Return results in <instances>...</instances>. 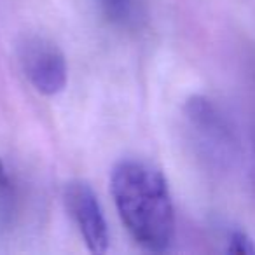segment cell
<instances>
[{
	"label": "cell",
	"instance_id": "obj_6",
	"mask_svg": "<svg viewBox=\"0 0 255 255\" xmlns=\"http://www.w3.org/2000/svg\"><path fill=\"white\" fill-rule=\"evenodd\" d=\"M112 19H126L131 11V0H100Z\"/></svg>",
	"mask_w": 255,
	"mask_h": 255
},
{
	"label": "cell",
	"instance_id": "obj_5",
	"mask_svg": "<svg viewBox=\"0 0 255 255\" xmlns=\"http://www.w3.org/2000/svg\"><path fill=\"white\" fill-rule=\"evenodd\" d=\"M227 252L240 255H254L255 245L247 233H243V231H231L229 240H227Z\"/></svg>",
	"mask_w": 255,
	"mask_h": 255
},
{
	"label": "cell",
	"instance_id": "obj_4",
	"mask_svg": "<svg viewBox=\"0 0 255 255\" xmlns=\"http://www.w3.org/2000/svg\"><path fill=\"white\" fill-rule=\"evenodd\" d=\"M14 187L4 161L0 159V217H9L14 201Z\"/></svg>",
	"mask_w": 255,
	"mask_h": 255
},
{
	"label": "cell",
	"instance_id": "obj_3",
	"mask_svg": "<svg viewBox=\"0 0 255 255\" xmlns=\"http://www.w3.org/2000/svg\"><path fill=\"white\" fill-rule=\"evenodd\" d=\"M63 203L88 250L96 255L105 254L110 241L109 227L98 196L91 185L79 178L70 180L63 189Z\"/></svg>",
	"mask_w": 255,
	"mask_h": 255
},
{
	"label": "cell",
	"instance_id": "obj_2",
	"mask_svg": "<svg viewBox=\"0 0 255 255\" xmlns=\"http://www.w3.org/2000/svg\"><path fill=\"white\" fill-rule=\"evenodd\" d=\"M19 63L30 84L44 96H54L67 86V60L46 37L32 35L19 44Z\"/></svg>",
	"mask_w": 255,
	"mask_h": 255
},
{
	"label": "cell",
	"instance_id": "obj_1",
	"mask_svg": "<svg viewBox=\"0 0 255 255\" xmlns=\"http://www.w3.org/2000/svg\"><path fill=\"white\" fill-rule=\"evenodd\" d=\"M114 205L142 248L164 252L175 238V208L164 175L140 159H123L110 175Z\"/></svg>",
	"mask_w": 255,
	"mask_h": 255
}]
</instances>
